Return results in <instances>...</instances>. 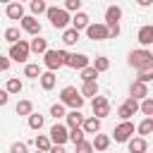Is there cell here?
Listing matches in <instances>:
<instances>
[{"instance_id":"cell-27","label":"cell","mask_w":153,"mask_h":153,"mask_svg":"<svg viewBox=\"0 0 153 153\" xmlns=\"http://www.w3.org/2000/svg\"><path fill=\"white\" fill-rule=\"evenodd\" d=\"M7 93L10 96H17V93H22V88H24V84H22V79H17V76H12L10 81H7Z\"/></svg>"},{"instance_id":"cell-10","label":"cell","mask_w":153,"mask_h":153,"mask_svg":"<svg viewBox=\"0 0 153 153\" xmlns=\"http://www.w3.org/2000/svg\"><path fill=\"white\" fill-rule=\"evenodd\" d=\"M19 24H22V29H24L26 33H31V36H38V33H41V22L36 19V14H24V17L19 19Z\"/></svg>"},{"instance_id":"cell-22","label":"cell","mask_w":153,"mask_h":153,"mask_svg":"<svg viewBox=\"0 0 153 153\" xmlns=\"http://www.w3.org/2000/svg\"><path fill=\"white\" fill-rule=\"evenodd\" d=\"M31 53H36V55H43L45 50H48V41L45 38H41V36H36V38H31Z\"/></svg>"},{"instance_id":"cell-36","label":"cell","mask_w":153,"mask_h":153,"mask_svg":"<svg viewBox=\"0 0 153 153\" xmlns=\"http://www.w3.org/2000/svg\"><path fill=\"white\" fill-rule=\"evenodd\" d=\"M84 134H86V131H84L81 127H74V129H69V141H72V143L84 141Z\"/></svg>"},{"instance_id":"cell-19","label":"cell","mask_w":153,"mask_h":153,"mask_svg":"<svg viewBox=\"0 0 153 153\" xmlns=\"http://www.w3.org/2000/svg\"><path fill=\"white\" fill-rule=\"evenodd\" d=\"M127 143H129V153H146V148H148L143 136H131Z\"/></svg>"},{"instance_id":"cell-13","label":"cell","mask_w":153,"mask_h":153,"mask_svg":"<svg viewBox=\"0 0 153 153\" xmlns=\"http://www.w3.org/2000/svg\"><path fill=\"white\" fill-rule=\"evenodd\" d=\"M120 19H122V7L120 5H110L108 10H105V24L110 26V24H120Z\"/></svg>"},{"instance_id":"cell-14","label":"cell","mask_w":153,"mask_h":153,"mask_svg":"<svg viewBox=\"0 0 153 153\" xmlns=\"http://www.w3.org/2000/svg\"><path fill=\"white\" fill-rule=\"evenodd\" d=\"M88 24H91V17H88L86 12H81V10H79V12H74V17H72V26H74L76 31H84Z\"/></svg>"},{"instance_id":"cell-43","label":"cell","mask_w":153,"mask_h":153,"mask_svg":"<svg viewBox=\"0 0 153 153\" xmlns=\"http://www.w3.org/2000/svg\"><path fill=\"white\" fill-rule=\"evenodd\" d=\"M10 62H12L10 55H0V72H7L10 69Z\"/></svg>"},{"instance_id":"cell-42","label":"cell","mask_w":153,"mask_h":153,"mask_svg":"<svg viewBox=\"0 0 153 153\" xmlns=\"http://www.w3.org/2000/svg\"><path fill=\"white\" fill-rule=\"evenodd\" d=\"M10 153H29V146L24 141H17V143L10 146Z\"/></svg>"},{"instance_id":"cell-8","label":"cell","mask_w":153,"mask_h":153,"mask_svg":"<svg viewBox=\"0 0 153 153\" xmlns=\"http://www.w3.org/2000/svg\"><path fill=\"white\" fill-rule=\"evenodd\" d=\"M91 108H93V115L100 117V120L110 115V100L105 96H93L91 98Z\"/></svg>"},{"instance_id":"cell-46","label":"cell","mask_w":153,"mask_h":153,"mask_svg":"<svg viewBox=\"0 0 153 153\" xmlns=\"http://www.w3.org/2000/svg\"><path fill=\"white\" fill-rule=\"evenodd\" d=\"M48 153H67V151H65V146H57V143H53Z\"/></svg>"},{"instance_id":"cell-23","label":"cell","mask_w":153,"mask_h":153,"mask_svg":"<svg viewBox=\"0 0 153 153\" xmlns=\"http://www.w3.org/2000/svg\"><path fill=\"white\" fill-rule=\"evenodd\" d=\"M14 112H17L19 117H29V115L33 112V103H31V100H19V103L14 105Z\"/></svg>"},{"instance_id":"cell-32","label":"cell","mask_w":153,"mask_h":153,"mask_svg":"<svg viewBox=\"0 0 153 153\" xmlns=\"http://www.w3.org/2000/svg\"><path fill=\"white\" fill-rule=\"evenodd\" d=\"M29 7H31V12H33V14H43V12H48L45 0H31V2H29Z\"/></svg>"},{"instance_id":"cell-51","label":"cell","mask_w":153,"mask_h":153,"mask_svg":"<svg viewBox=\"0 0 153 153\" xmlns=\"http://www.w3.org/2000/svg\"><path fill=\"white\" fill-rule=\"evenodd\" d=\"M151 69H153V62H151Z\"/></svg>"},{"instance_id":"cell-49","label":"cell","mask_w":153,"mask_h":153,"mask_svg":"<svg viewBox=\"0 0 153 153\" xmlns=\"http://www.w3.org/2000/svg\"><path fill=\"white\" fill-rule=\"evenodd\" d=\"M36 153H48V151H38V148H36Z\"/></svg>"},{"instance_id":"cell-35","label":"cell","mask_w":153,"mask_h":153,"mask_svg":"<svg viewBox=\"0 0 153 153\" xmlns=\"http://www.w3.org/2000/svg\"><path fill=\"white\" fill-rule=\"evenodd\" d=\"M50 115H53L55 120H62V117H67V112H65V103H55V105L50 108Z\"/></svg>"},{"instance_id":"cell-41","label":"cell","mask_w":153,"mask_h":153,"mask_svg":"<svg viewBox=\"0 0 153 153\" xmlns=\"http://www.w3.org/2000/svg\"><path fill=\"white\" fill-rule=\"evenodd\" d=\"M65 10L67 12H79L81 10V0H65Z\"/></svg>"},{"instance_id":"cell-6","label":"cell","mask_w":153,"mask_h":153,"mask_svg":"<svg viewBox=\"0 0 153 153\" xmlns=\"http://www.w3.org/2000/svg\"><path fill=\"white\" fill-rule=\"evenodd\" d=\"M131 136H134V124H131L129 120H122V124H117L115 131H112V139H115L117 143H127Z\"/></svg>"},{"instance_id":"cell-33","label":"cell","mask_w":153,"mask_h":153,"mask_svg":"<svg viewBox=\"0 0 153 153\" xmlns=\"http://www.w3.org/2000/svg\"><path fill=\"white\" fill-rule=\"evenodd\" d=\"M5 41H7V43H17V41H22V38H19V29H17V26L5 29Z\"/></svg>"},{"instance_id":"cell-7","label":"cell","mask_w":153,"mask_h":153,"mask_svg":"<svg viewBox=\"0 0 153 153\" xmlns=\"http://www.w3.org/2000/svg\"><path fill=\"white\" fill-rule=\"evenodd\" d=\"M50 141L53 143H57V146H65L67 141H69V127L67 124H53L50 127Z\"/></svg>"},{"instance_id":"cell-4","label":"cell","mask_w":153,"mask_h":153,"mask_svg":"<svg viewBox=\"0 0 153 153\" xmlns=\"http://www.w3.org/2000/svg\"><path fill=\"white\" fill-rule=\"evenodd\" d=\"M45 14H48V19H50V24L55 29H67L72 24V17H69V12L65 7H48Z\"/></svg>"},{"instance_id":"cell-18","label":"cell","mask_w":153,"mask_h":153,"mask_svg":"<svg viewBox=\"0 0 153 153\" xmlns=\"http://www.w3.org/2000/svg\"><path fill=\"white\" fill-rule=\"evenodd\" d=\"M91 143H93V151L103 153V151H108V146H110V136H108V134H100V131H98V134L93 136V141H91Z\"/></svg>"},{"instance_id":"cell-11","label":"cell","mask_w":153,"mask_h":153,"mask_svg":"<svg viewBox=\"0 0 153 153\" xmlns=\"http://www.w3.org/2000/svg\"><path fill=\"white\" fill-rule=\"evenodd\" d=\"M65 67L84 69V67H88V55H84V53H69V55H67V65H65Z\"/></svg>"},{"instance_id":"cell-47","label":"cell","mask_w":153,"mask_h":153,"mask_svg":"<svg viewBox=\"0 0 153 153\" xmlns=\"http://www.w3.org/2000/svg\"><path fill=\"white\" fill-rule=\"evenodd\" d=\"M141 7H148V5H153V0H136Z\"/></svg>"},{"instance_id":"cell-5","label":"cell","mask_w":153,"mask_h":153,"mask_svg":"<svg viewBox=\"0 0 153 153\" xmlns=\"http://www.w3.org/2000/svg\"><path fill=\"white\" fill-rule=\"evenodd\" d=\"M29 53H31V45H29L26 41H17V43H12V48H10V60H14V62H24V65H26Z\"/></svg>"},{"instance_id":"cell-21","label":"cell","mask_w":153,"mask_h":153,"mask_svg":"<svg viewBox=\"0 0 153 153\" xmlns=\"http://www.w3.org/2000/svg\"><path fill=\"white\" fill-rule=\"evenodd\" d=\"M5 12H7L10 19H22V17H24V5H22V2H10Z\"/></svg>"},{"instance_id":"cell-40","label":"cell","mask_w":153,"mask_h":153,"mask_svg":"<svg viewBox=\"0 0 153 153\" xmlns=\"http://www.w3.org/2000/svg\"><path fill=\"white\" fill-rule=\"evenodd\" d=\"M139 81H143V84H148V81H153V69H139V76H136Z\"/></svg>"},{"instance_id":"cell-3","label":"cell","mask_w":153,"mask_h":153,"mask_svg":"<svg viewBox=\"0 0 153 153\" xmlns=\"http://www.w3.org/2000/svg\"><path fill=\"white\" fill-rule=\"evenodd\" d=\"M67 55H69L67 50H50V48H48V50L43 53V65L55 72V69H60V67L67 65Z\"/></svg>"},{"instance_id":"cell-9","label":"cell","mask_w":153,"mask_h":153,"mask_svg":"<svg viewBox=\"0 0 153 153\" xmlns=\"http://www.w3.org/2000/svg\"><path fill=\"white\" fill-rule=\"evenodd\" d=\"M84 31H86V36H88L91 41H105V38H110L108 24H88Z\"/></svg>"},{"instance_id":"cell-39","label":"cell","mask_w":153,"mask_h":153,"mask_svg":"<svg viewBox=\"0 0 153 153\" xmlns=\"http://www.w3.org/2000/svg\"><path fill=\"white\" fill-rule=\"evenodd\" d=\"M74 146H76V153H93V143L86 141V139L79 141V143H74Z\"/></svg>"},{"instance_id":"cell-34","label":"cell","mask_w":153,"mask_h":153,"mask_svg":"<svg viewBox=\"0 0 153 153\" xmlns=\"http://www.w3.org/2000/svg\"><path fill=\"white\" fill-rule=\"evenodd\" d=\"M93 67H96L98 72H105V69H110V60L103 57V55H98V57L93 60Z\"/></svg>"},{"instance_id":"cell-31","label":"cell","mask_w":153,"mask_h":153,"mask_svg":"<svg viewBox=\"0 0 153 153\" xmlns=\"http://www.w3.org/2000/svg\"><path fill=\"white\" fill-rule=\"evenodd\" d=\"M43 122H45V120H43V115H38V112H31V115H29V127H31V129H36V131H38V129L43 127Z\"/></svg>"},{"instance_id":"cell-28","label":"cell","mask_w":153,"mask_h":153,"mask_svg":"<svg viewBox=\"0 0 153 153\" xmlns=\"http://www.w3.org/2000/svg\"><path fill=\"white\" fill-rule=\"evenodd\" d=\"M33 146H36L38 151H50L53 141H50V136H43V134H38V136L33 139Z\"/></svg>"},{"instance_id":"cell-15","label":"cell","mask_w":153,"mask_h":153,"mask_svg":"<svg viewBox=\"0 0 153 153\" xmlns=\"http://www.w3.org/2000/svg\"><path fill=\"white\" fill-rule=\"evenodd\" d=\"M136 38H139V43H141L143 48H146V45H153V26H151V24L141 26L139 33H136Z\"/></svg>"},{"instance_id":"cell-1","label":"cell","mask_w":153,"mask_h":153,"mask_svg":"<svg viewBox=\"0 0 153 153\" xmlns=\"http://www.w3.org/2000/svg\"><path fill=\"white\" fill-rule=\"evenodd\" d=\"M127 62H129V67H134V69H151L153 53L146 50V48H141V50H131V53L127 55Z\"/></svg>"},{"instance_id":"cell-24","label":"cell","mask_w":153,"mask_h":153,"mask_svg":"<svg viewBox=\"0 0 153 153\" xmlns=\"http://www.w3.org/2000/svg\"><path fill=\"white\" fill-rule=\"evenodd\" d=\"M76 41H79V31H76L74 26L65 29V33H62V43H65V45H76Z\"/></svg>"},{"instance_id":"cell-25","label":"cell","mask_w":153,"mask_h":153,"mask_svg":"<svg viewBox=\"0 0 153 153\" xmlns=\"http://www.w3.org/2000/svg\"><path fill=\"white\" fill-rule=\"evenodd\" d=\"M79 91L84 98H93V96H98V81H84V86Z\"/></svg>"},{"instance_id":"cell-26","label":"cell","mask_w":153,"mask_h":153,"mask_svg":"<svg viewBox=\"0 0 153 153\" xmlns=\"http://www.w3.org/2000/svg\"><path fill=\"white\" fill-rule=\"evenodd\" d=\"M136 131H139V136H148V134H153V117H143V120L139 122Z\"/></svg>"},{"instance_id":"cell-38","label":"cell","mask_w":153,"mask_h":153,"mask_svg":"<svg viewBox=\"0 0 153 153\" xmlns=\"http://www.w3.org/2000/svg\"><path fill=\"white\" fill-rule=\"evenodd\" d=\"M134 112H136V110H134V108H129V105H127V103H122V105H120V108H117V115H120V117H122V120H129V117H131V115H134Z\"/></svg>"},{"instance_id":"cell-16","label":"cell","mask_w":153,"mask_h":153,"mask_svg":"<svg viewBox=\"0 0 153 153\" xmlns=\"http://www.w3.org/2000/svg\"><path fill=\"white\" fill-rule=\"evenodd\" d=\"M38 81H41V88H43V91H50V88L55 86L57 76H55V72H53V69H48V72H43V74L38 76Z\"/></svg>"},{"instance_id":"cell-30","label":"cell","mask_w":153,"mask_h":153,"mask_svg":"<svg viewBox=\"0 0 153 153\" xmlns=\"http://www.w3.org/2000/svg\"><path fill=\"white\" fill-rule=\"evenodd\" d=\"M96 76H98V69L93 65H88V67L81 69V81H96Z\"/></svg>"},{"instance_id":"cell-52","label":"cell","mask_w":153,"mask_h":153,"mask_svg":"<svg viewBox=\"0 0 153 153\" xmlns=\"http://www.w3.org/2000/svg\"><path fill=\"white\" fill-rule=\"evenodd\" d=\"M103 153H105V151H103Z\"/></svg>"},{"instance_id":"cell-50","label":"cell","mask_w":153,"mask_h":153,"mask_svg":"<svg viewBox=\"0 0 153 153\" xmlns=\"http://www.w3.org/2000/svg\"><path fill=\"white\" fill-rule=\"evenodd\" d=\"M17 2H24V0H17ZM29 2H31V0H29Z\"/></svg>"},{"instance_id":"cell-37","label":"cell","mask_w":153,"mask_h":153,"mask_svg":"<svg viewBox=\"0 0 153 153\" xmlns=\"http://www.w3.org/2000/svg\"><path fill=\"white\" fill-rule=\"evenodd\" d=\"M141 112H143L146 117H153V98L146 96V98L141 100Z\"/></svg>"},{"instance_id":"cell-2","label":"cell","mask_w":153,"mask_h":153,"mask_svg":"<svg viewBox=\"0 0 153 153\" xmlns=\"http://www.w3.org/2000/svg\"><path fill=\"white\" fill-rule=\"evenodd\" d=\"M60 103H65V105L72 108V110H81L84 96H81V91H76V86H65V88L60 91Z\"/></svg>"},{"instance_id":"cell-12","label":"cell","mask_w":153,"mask_h":153,"mask_svg":"<svg viewBox=\"0 0 153 153\" xmlns=\"http://www.w3.org/2000/svg\"><path fill=\"white\" fill-rule=\"evenodd\" d=\"M129 96H134L136 100H143V98L148 96V86H146L143 81L134 79V81H131V86H129Z\"/></svg>"},{"instance_id":"cell-45","label":"cell","mask_w":153,"mask_h":153,"mask_svg":"<svg viewBox=\"0 0 153 153\" xmlns=\"http://www.w3.org/2000/svg\"><path fill=\"white\" fill-rule=\"evenodd\" d=\"M7 100H10V93H7V88H0V108H2V105H7Z\"/></svg>"},{"instance_id":"cell-44","label":"cell","mask_w":153,"mask_h":153,"mask_svg":"<svg viewBox=\"0 0 153 153\" xmlns=\"http://www.w3.org/2000/svg\"><path fill=\"white\" fill-rule=\"evenodd\" d=\"M108 31H110V38H117L120 36V24H110Z\"/></svg>"},{"instance_id":"cell-20","label":"cell","mask_w":153,"mask_h":153,"mask_svg":"<svg viewBox=\"0 0 153 153\" xmlns=\"http://www.w3.org/2000/svg\"><path fill=\"white\" fill-rule=\"evenodd\" d=\"M84 115H81V110H72V112H67V127L69 129H74V127H81L84 124Z\"/></svg>"},{"instance_id":"cell-48","label":"cell","mask_w":153,"mask_h":153,"mask_svg":"<svg viewBox=\"0 0 153 153\" xmlns=\"http://www.w3.org/2000/svg\"><path fill=\"white\" fill-rule=\"evenodd\" d=\"M0 2H5V5H10V2H12V0H0Z\"/></svg>"},{"instance_id":"cell-29","label":"cell","mask_w":153,"mask_h":153,"mask_svg":"<svg viewBox=\"0 0 153 153\" xmlns=\"http://www.w3.org/2000/svg\"><path fill=\"white\" fill-rule=\"evenodd\" d=\"M43 72H41V67L38 65H33V62H26V67H24V76H29V79H38Z\"/></svg>"},{"instance_id":"cell-17","label":"cell","mask_w":153,"mask_h":153,"mask_svg":"<svg viewBox=\"0 0 153 153\" xmlns=\"http://www.w3.org/2000/svg\"><path fill=\"white\" fill-rule=\"evenodd\" d=\"M81 129L86 131V134H98L100 131V117H86L84 120V124H81Z\"/></svg>"}]
</instances>
